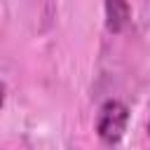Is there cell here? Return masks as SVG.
<instances>
[{
  "label": "cell",
  "mask_w": 150,
  "mask_h": 150,
  "mask_svg": "<svg viewBox=\"0 0 150 150\" xmlns=\"http://www.w3.org/2000/svg\"><path fill=\"white\" fill-rule=\"evenodd\" d=\"M129 122V110L124 103L120 101H105L101 112H98V122H96V131L105 143H117L127 129Z\"/></svg>",
  "instance_id": "obj_1"
},
{
  "label": "cell",
  "mask_w": 150,
  "mask_h": 150,
  "mask_svg": "<svg viewBox=\"0 0 150 150\" xmlns=\"http://www.w3.org/2000/svg\"><path fill=\"white\" fill-rule=\"evenodd\" d=\"M105 16H108V30L110 33H120L131 16L129 2L127 0H105Z\"/></svg>",
  "instance_id": "obj_2"
}]
</instances>
